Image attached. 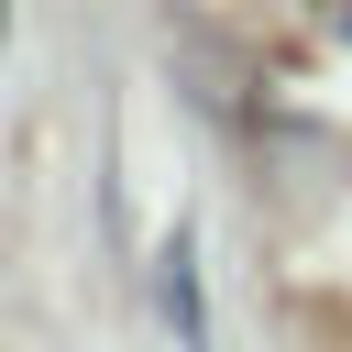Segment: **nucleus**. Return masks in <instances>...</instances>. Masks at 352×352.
Listing matches in <instances>:
<instances>
[{
  "label": "nucleus",
  "instance_id": "obj_2",
  "mask_svg": "<svg viewBox=\"0 0 352 352\" xmlns=\"http://www.w3.org/2000/svg\"><path fill=\"white\" fill-rule=\"evenodd\" d=\"M0 33H11V0H0Z\"/></svg>",
  "mask_w": 352,
  "mask_h": 352
},
{
  "label": "nucleus",
  "instance_id": "obj_1",
  "mask_svg": "<svg viewBox=\"0 0 352 352\" xmlns=\"http://www.w3.org/2000/svg\"><path fill=\"white\" fill-rule=\"evenodd\" d=\"M330 11H341V33H352V0H330Z\"/></svg>",
  "mask_w": 352,
  "mask_h": 352
}]
</instances>
